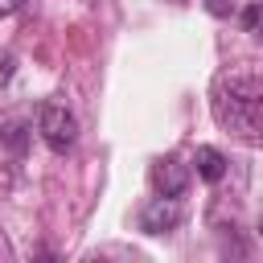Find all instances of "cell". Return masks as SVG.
I'll return each instance as SVG.
<instances>
[{
	"instance_id": "obj_8",
	"label": "cell",
	"mask_w": 263,
	"mask_h": 263,
	"mask_svg": "<svg viewBox=\"0 0 263 263\" xmlns=\"http://www.w3.org/2000/svg\"><path fill=\"white\" fill-rule=\"evenodd\" d=\"M205 8H210L214 16H230V4H226V0H205Z\"/></svg>"
},
{
	"instance_id": "obj_4",
	"label": "cell",
	"mask_w": 263,
	"mask_h": 263,
	"mask_svg": "<svg viewBox=\"0 0 263 263\" xmlns=\"http://www.w3.org/2000/svg\"><path fill=\"white\" fill-rule=\"evenodd\" d=\"M148 177H152V189H156L160 197H181V193H185V185H189V173H185V164H181L177 156L156 160Z\"/></svg>"
},
{
	"instance_id": "obj_2",
	"label": "cell",
	"mask_w": 263,
	"mask_h": 263,
	"mask_svg": "<svg viewBox=\"0 0 263 263\" xmlns=\"http://www.w3.org/2000/svg\"><path fill=\"white\" fill-rule=\"evenodd\" d=\"M37 132L53 152H70L78 140V119L66 111V103H41L37 111Z\"/></svg>"
},
{
	"instance_id": "obj_3",
	"label": "cell",
	"mask_w": 263,
	"mask_h": 263,
	"mask_svg": "<svg viewBox=\"0 0 263 263\" xmlns=\"http://www.w3.org/2000/svg\"><path fill=\"white\" fill-rule=\"evenodd\" d=\"M181 222V205H177V197H152L144 210H140V230L144 234H164V230H173Z\"/></svg>"
},
{
	"instance_id": "obj_9",
	"label": "cell",
	"mask_w": 263,
	"mask_h": 263,
	"mask_svg": "<svg viewBox=\"0 0 263 263\" xmlns=\"http://www.w3.org/2000/svg\"><path fill=\"white\" fill-rule=\"evenodd\" d=\"M21 4H25V0H0V16H12Z\"/></svg>"
},
{
	"instance_id": "obj_5",
	"label": "cell",
	"mask_w": 263,
	"mask_h": 263,
	"mask_svg": "<svg viewBox=\"0 0 263 263\" xmlns=\"http://www.w3.org/2000/svg\"><path fill=\"white\" fill-rule=\"evenodd\" d=\"M193 164H197V177H205V181H222V173H226V156L210 144H201L193 152Z\"/></svg>"
},
{
	"instance_id": "obj_7",
	"label": "cell",
	"mask_w": 263,
	"mask_h": 263,
	"mask_svg": "<svg viewBox=\"0 0 263 263\" xmlns=\"http://www.w3.org/2000/svg\"><path fill=\"white\" fill-rule=\"evenodd\" d=\"M4 144H8L12 152H21V148H25V127H21V123H12V127L4 132Z\"/></svg>"
},
{
	"instance_id": "obj_10",
	"label": "cell",
	"mask_w": 263,
	"mask_h": 263,
	"mask_svg": "<svg viewBox=\"0 0 263 263\" xmlns=\"http://www.w3.org/2000/svg\"><path fill=\"white\" fill-rule=\"evenodd\" d=\"M259 230H263V226H259Z\"/></svg>"
},
{
	"instance_id": "obj_6",
	"label": "cell",
	"mask_w": 263,
	"mask_h": 263,
	"mask_svg": "<svg viewBox=\"0 0 263 263\" xmlns=\"http://www.w3.org/2000/svg\"><path fill=\"white\" fill-rule=\"evenodd\" d=\"M242 29H247L255 41H263V0H255V4L242 8Z\"/></svg>"
},
{
	"instance_id": "obj_1",
	"label": "cell",
	"mask_w": 263,
	"mask_h": 263,
	"mask_svg": "<svg viewBox=\"0 0 263 263\" xmlns=\"http://www.w3.org/2000/svg\"><path fill=\"white\" fill-rule=\"evenodd\" d=\"M214 119L251 140V144H263V70H251V66H238V70H226L218 74L214 82Z\"/></svg>"
}]
</instances>
